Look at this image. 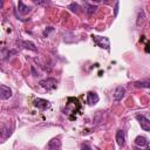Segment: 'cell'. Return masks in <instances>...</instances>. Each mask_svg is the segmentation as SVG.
Instances as JSON below:
<instances>
[{
  "label": "cell",
  "mask_w": 150,
  "mask_h": 150,
  "mask_svg": "<svg viewBox=\"0 0 150 150\" xmlns=\"http://www.w3.org/2000/svg\"><path fill=\"white\" fill-rule=\"evenodd\" d=\"M93 41L95 42V45H97L101 48H104L107 50H110V41L108 38L105 36H98V35H91Z\"/></svg>",
  "instance_id": "obj_1"
},
{
  "label": "cell",
  "mask_w": 150,
  "mask_h": 150,
  "mask_svg": "<svg viewBox=\"0 0 150 150\" xmlns=\"http://www.w3.org/2000/svg\"><path fill=\"white\" fill-rule=\"evenodd\" d=\"M39 84H40L42 88L47 89V90H52V89H55V88H56L57 81H56L55 79H53V77H49V79L41 80V81L39 82Z\"/></svg>",
  "instance_id": "obj_2"
},
{
  "label": "cell",
  "mask_w": 150,
  "mask_h": 150,
  "mask_svg": "<svg viewBox=\"0 0 150 150\" xmlns=\"http://www.w3.org/2000/svg\"><path fill=\"white\" fill-rule=\"evenodd\" d=\"M136 120L138 121L141 128L144 130V131H150V121L144 116V115H136Z\"/></svg>",
  "instance_id": "obj_3"
},
{
  "label": "cell",
  "mask_w": 150,
  "mask_h": 150,
  "mask_svg": "<svg viewBox=\"0 0 150 150\" xmlns=\"http://www.w3.org/2000/svg\"><path fill=\"white\" fill-rule=\"evenodd\" d=\"M34 105H35L38 109H40V110H46L47 108L50 107V103H49V101H47V100L36 98V100H34Z\"/></svg>",
  "instance_id": "obj_4"
},
{
  "label": "cell",
  "mask_w": 150,
  "mask_h": 150,
  "mask_svg": "<svg viewBox=\"0 0 150 150\" xmlns=\"http://www.w3.org/2000/svg\"><path fill=\"white\" fill-rule=\"evenodd\" d=\"M48 149L49 150H61V139L60 137H54L48 142Z\"/></svg>",
  "instance_id": "obj_5"
},
{
  "label": "cell",
  "mask_w": 150,
  "mask_h": 150,
  "mask_svg": "<svg viewBox=\"0 0 150 150\" xmlns=\"http://www.w3.org/2000/svg\"><path fill=\"white\" fill-rule=\"evenodd\" d=\"M98 100H100V97H98V95L96 94V93H94V91H89V93H87V103L89 104V105H93V104H96L97 102H98Z\"/></svg>",
  "instance_id": "obj_6"
},
{
  "label": "cell",
  "mask_w": 150,
  "mask_h": 150,
  "mask_svg": "<svg viewBox=\"0 0 150 150\" xmlns=\"http://www.w3.org/2000/svg\"><path fill=\"white\" fill-rule=\"evenodd\" d=\"M0 88H1V95H0L1 100H7V98H9L12 96V90H11L9 87H7L5 84H1Z\"/></svg>",
  "instance_id": "obj_7"
},
{
  "label": "cell",
  "mask_w": 150,
  "mask_h": 150,
  "mask_svg": "<svg viewBox=\"0 0 150 150\" xmlns=\"http://www.w3.org/2000/svg\"><path fill=\"white\" fill-rule=\"evenodd\" d=\"M116 142H117V144L120 146L124 145V143H125V132H124V130H122V129L117 130V132H116Z\"/></svg>",
  "instance_id": "obj_8"
},
{
  "label": "cell",
  "mask_w": 150,
  "mask_h": 150,
  "mask_svg": "<svg viewBox=\"0 0 150 150\" xmlns=\"http://www.w3.org/2000/svg\"><path fill=\"white\" fill-rule=\"evenodd\" d=\"M124 94H125V89L123 87H117L114 91V100L115 101H121L123 97H124Z\"/></svg>",
  "instance_id": "obj_9"
},
{
  "label": "cell",
  "mask_w": 150,
  "mask_h": 150,
  "mask_svg": "<svg viewBox=\"0 0 150 150\" xmlns=\"http://www.w3.org/2000/svg\"><path fill=\"white\" fill-rule=\"evenodd\" d=\"M18 43H20L21 47L26 48V49H29V50H33V52H36V47L35 45L32 42V41H18Z\"/></svg>",
  "instance_id": "obj_10"
},
{
  "label": "cell",
  "mask_w": 150,
  "mask_h": 150,
  "mask_svg": "<svg viewBox=\"0 0 150 150\" xmlns=\"http://www.w3.org/2000/svg\"><path fill=\"white\" fill-rule=\"evenodd\" d=\"M135 144L138 148H143V146H148V139L144 136H137L135 138Z\"/></svg>",
  "instance_id": "obj_11"
},
{
  "label": "cell",
  "mask_w": 150,
  "mask_h": 150,
  "mask_svg": "<svg viewBox=\"0 0 150 150\" xmlns=\"http://www.w3.org/2000/svg\"><path fill=\"white\" fill-rule=\"evenodd\" d=\"M134 84H135L136 88H150V79H145V80L136 81Z\"/></svg>",
  "instance_id": "obj_12"
},
{
  "label": "cell",
  "mask_w": 150,
  "mask_h": 150,
  "mask_svg": "<svg viewBox=\"0 0 150 150\" xmlns=\"http://www.w3.org/2000/svg\"><path fill=\"white\" fill-rule=\"evenodd\" d=\"M18 8H19V13L22 14V15H26L30 12V7L26 6L22 1H19V5H18Z\"/></svg>",
  "instance_id": "obj_13"
},
{
  "label": "cell",
  "mask_w": 150,
  "mask_h": 150,
  "mask_svg": "<svg viewBox=\"0 0 150 150\" xmlns=\"http://www.w3.org/2000/svg\"><path fill=\"white\" fill-rule=\"evenodd\" d=\"M84 6H86V11H87V13L88 14H93L94 12H95V9H96V6H94V5H90L89 2H86L84 4Z\"/></svg>",
  "instance_id": "obj_14"
},
{
  "label": "cell",
  "mask_w": 150,
  "mask_h": 150,
  "mask_svg": "<svg viewBox=\"0 0 150 150\" xmlns=\"http://www.w3.org/2000/svg\"><path fill=\"white\" fill-rule=\"evenodd\" d=\"M81 150H93V149H91V146L89 145V143L84 142V143L81 144Z\"/></svg>",
  "instance_id": "obj_15"
},
{
  "label": "cell",
  "mask_w": 150,
  "mask_h": 150,
  "mask_svg": "<svg viewBox=\"0 0 150 150\" xmlns=\"http://www.w3.org/2000/svg\"><path fill=\"white\" fill-rule=\"evenodd\" d=\"M69 9H71L73 12H77V9H79V6H77V4H75V2L70 4V5H69Z\"/></svg>",
  "instance_id": "obj_16"
},
{
  "label": "cell",
  "mask_w": 150,
  "mask_h": 150,
  "mask_svg": "<svg viewBox=\"0 0 150 150\" xmlns=\"http://www.w3.org/2000/svg\"><path fill=\"white\" fill-rule=\"evenodd\" d=\"M118 5H120V2L117 1V2H116V6H115V16L117 15V12H118Z\"/></svg>",
  "instance_id": "obj_17"
},
{
  "label": "cell",
  "mask_w": 150,
  "mask_h": 150,
  "mask_svg": "<svg viewBox=\"0 0 150 150\" xmlns=\"http://www.w3.org/2000/svg\"><path fill=\"white\" fill-rule=\"evenodd\" d=\"M135 150H150V148H148V146H145L144 149L143 148H135Z\"/></svg>",
  "instance_id": "obj_18"
},
{
  "label": "cell",
  "mask_w": 150,
  "mask_h": 150,
  "mask_svg": "<svg viewBox=\"0 0 150 150\" xmlns=\"http://www.w3.org/2000/svg\"><path fill=\"white\" fill-rule=\"evenodd\" d=\"M145 52H146V53H149V52H150V45H148V46H146V48H145Z\"/></svg>",
  "instance_id": "obj_19"
}]
</instances>
